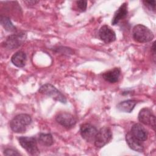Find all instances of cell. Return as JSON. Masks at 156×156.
<instances>
[{
    "instance_id": "20",
    "label": "cell",
    "mask_w": 156,
    "mask_h": 156,
    "mask_svg": "<svg viewBox=\"0 0 156 156\" xmlns=\"http://www.w3.org/2000/svg\"><path fill=\"white\" fill-rule=\"evenodd\" d=\"M143 3L150 10L155 11V1H144Z\"/></svg>"
},
{
    "instance_id": "3",
    "label": "cell",
    "mask_w": 156,
    "mask_h": 156,
    "mask_svg": "<svg viewBox=\"0 0 156 156\" xmlns=\"http://www.w3.org/2000/svg\"><path fill=\"white\" fill-rule=\"evenodd\" d=\"M38 92L41 94L51 97L53 99L60 102L62 104H66V102L65 96L52 84H44L40 87L38 90Z\"/></svg>"
},
{
    "instance_id": "6",
    "label": "cell",
    "mask_w": 156,
    "mask_h": 156,
    "mask_svg": "<svg viewBox=\"0 0 156 156\" xmlns=\"http://www.w3.org/2000/svg\"><path fill=\"white\" fill-rule=\"evenodd\" d=\"M19 143L30 155H37L39 152L37 142L34 137L21 136L18 138Z\"/></svg>"
},
{
    "instance_id": "1",
    "label": "cell",
    "mask_w": 156,
    "mask_h": 156,
    "mask_svg": "<svg viewBox=\"0 0 156 156\" xmlns=\"http://www.w3.org/2000/svg\"><path fill=\"white\" fill-rule=\"evenodd\" d=\"M32 122L31 116L28 114H20L15 116L10 122L11 129L15 133L25 132L27 126Z\"/></svg>"
},
{
    "instance_id": "9",
    "label": "cell",
    "mask_w": 156,
    "mask_h": 156,
    "mask_svg": "<svg viewBox=\"0 0 156 156\" xmlns=\"http://www.w3.org/2000/svg\"><path fill=\"white\" fill-rule=\"evenodd\" d=\"M56 121L64 127L69 129L75 126L76 120L70 113L67 112H60L55 116Z\"/></svg>"
},
{
    "instance_id": "17",
    "label": "cell",
    "mask_w": 156,
    "mask_h": 156,
    "mask_svg": "<svg viewBox=\"0 0 156 156\" xmlns=\"http://www.w3.org/2000/svg\"><path fill=\"white\" fill-rule=\"evenodd\" d=\"M38 141L43 146H50L53 144L54 140L50 133H40L38 136Z\"/></svg>"
},
{
    "instance_id": "2",
    "label": "cell",
    "mask_w": 156,
    "mask_h": 156,
    "mask_svg": "<svg viewBox=\"0 0 156 156\" xmlns=\"http://www.w3.org/2000/svg\"><path fill=\"white\" fill-rule=\"evenodd\" d=\"M132 36L133 39L139 43L149 42L154 37L153 32L148 27L140 24L133 27Z\"/></svg>"
},
{
    "instance_id": "8",
    "label": "cell",
    "mask_w": 156,
    "mask_h": 156,
    "mask_svg": "<svg viewBox=\"0 0 156 156\" xmlns=\"http://www.w3.org/2000/svg\"><path fill=\"white\" fill-rule=\"evenodd\" d=\"M98 130L93 125L85 123L80 126V132L82 137L87 142L94 141Z\"/></svg>"
},
{
    "instance_id": "18",
    "label": "cell",
    "mask_w": 156,
    "mask_h": 156,
    "mask_svg": "<svg viewBox=\"0 0 156 156\" xmlns=\"http://www.w3.org/2000/svg\"><path fill=\"white\" fill-rule=\"evenodd\" d=\"M0 22L2 27L9 32H14L16 30V27L13 25L12 23L10 20L9 18L5 16H1Z\"/></svg>"
},
{
    "instance_id": "12",
    "label": "cell",
    "mask_w": 156,
    "mask_h": 156,
    "mask_svg": "<svg viewBox=\"0 0 156 156\" xmlns=\"http://www.w3.org/2000/svg\"><path fill=\"white\" fill-rule=\"evenodd\" d=\"M126 141L127 145L131 149L140 152L143 151L144 146L143 142L133 136L130 132L126 135Z\"/></svg>"
},
{
    "instance_id": "14",
    "label": "cell",
    "mask_w": 156,
    "mask_h": 156,
    "mask_svg": "<svg viewBox=\"0 0 156 156\" xmlns=\"http://www.w3.org/2000/svg\"><path fill=\"white\" fill-rule=\"evenodd\" d=\"M121 74L119 68H114L102 74V77L105 80L110 83H115L118 81Z\"/></svg>"
},
{
    "instance_id": "13",
    "label": "cell",
    "mask_w": 156,
    "mask_h": 156,
    "mask_svg": "<svg viewBox=\"0 0 156 156\" xmlns=\"http://www.w3.org/2000/svg\"><path fill=\"white\" fill-rule=\"evenodd\" d=\"M127 4L124 2L121 4V5L115 13L113 18H112V24L113 25H116L121 20L125 18L127 16Z\"/></svg>"
},
{
    "instance_id": "4",
    "label": "cell",
    "mask_w": 156,
    "mask_h": 156,
    "mask_svg": "<svg viewBox=\"0 0 156 156\" xmlns=\"http://www.w3.org/2000/svg\"><path fill=\"white\" fill-rule=\"evenodd\" d=\"M26 34L24 32L15 33L7 37L2 44L8 49H16L23 44L26 39Z\"/></svg>"
},
{
    "instance_id": "5",
    "label": "cell",
    "mask_w": 156,
    "mask_h": 156,
    "mask_svg": "<svg viewBox=\"0 0 156 156\" xmlns=\"http://www.w3.org/2000/svg\"><path fill=\"white\" fill-rule=\"evenodd\" d=\"M112 138V132L111 130L107 127L100 129L98 132L94 141V145L98 148L102 147L108 143Z\"/></svg>"
},
{
    "instance_id": "16",
    "label": "cell",
    "mask_w": 156,
    "mask_h": 156,
    "mask_svg": "<svg viewBox=\"0 0 156 156\" xmlns=\"http://www.w3.org/2000/svg\"><path fill=\"white\" fill-rule=\"evenodd\" d=\"M137 102L135 100H126L119 102L117 105V108L123 112L126 113H131L133 110L135 106L136 105Z\"/></svg>"
},
{
    "instance_id": "19",
    "label": "cell",
    "mask_w": 156,
    "mask_h": 156,
    "mask_svg": "<svg viewBox=\"0 0 156 156\" xmlns=\"http://www.w3.org/2000/svg\"><path fill=\"white\" fill-rule=\"evenodd\" d=\"M76 4L78 9L80 12H85L87 7V1H77Z\"/></svg>"
},
{
    "instance_id": "7",
    "label": "cell",
    "mask_w": 156,
    "mask_h": 156,
    "mask_svg": "<svg viewBox=\"0 0 156 156\" xmlns=\"http://www.w3.org/2000/svg\"><path fill=\"white\" fill-rule=\"evenodd\" d=\"M138 118L142 124L151 127L155 130V116L150 109L147 108H142L139 112Z\"/></svg>"
},
{
    "instance_id": "11",
    "label": "cell",
    "mask_w": 156,
    "mask_h": 156,
    "mask_svg": "<svg viewBox=\"0 0 156 156\" xmlns=\"http://www.w3.org/2000/svg\"><path fill=\"white\" fill-rule=\"evenodd\" d=\"M133 136H134L138 140L143 142L147 138L148 133L146 129L140 124L136 123L133 124L130 132Z\"/></svg>"
},
{
    "instance_id": "21",
    "label": "cell",
    "mask_w": 156,
    "mask_h": 156,
    "mask_svg": "<svg viewBox=\"0 0 156 156\" xmlns=\"http://www.w3.org/2000/svg\"><path fill=\"white\" fill-rule=\"evenodd\" d=\"M4 154L5 155H20V154L16 151L12 149H6L4 150Z\"/></svg>"
},
{
    "instance_id": "10",
    "label": "cell",
    "mask_w": 156,
    "mask_h": 156,
    "mask_svg": "<svg viewBox=\"0 0 156 156\" xmlns=\"http://www.w3.org/2000/svg\"><path fill=\"white\" fill-rule=\"evenodd\" d=\"M99 36L101 40L105 43H110L116 40L115 32L108 26L104 25L99 31Z\"/></svg>"
},
{
    "instance_id": "15",
    "label": "cell",
    "mask_w": 156,
    "mask_h": 156,
    "mask_svg": "<svg viewBox=\"0 0 156 156\" xmlns=\"http://www.w3.org/2000/svg\"><path fill=\"white\" fill-rule=\"evenodd\" d=\"M26 54L21 51L15 52L11 57L12 63L18 68H23L25 66L26 62Z\"/></svg>"
}]
</instances>
